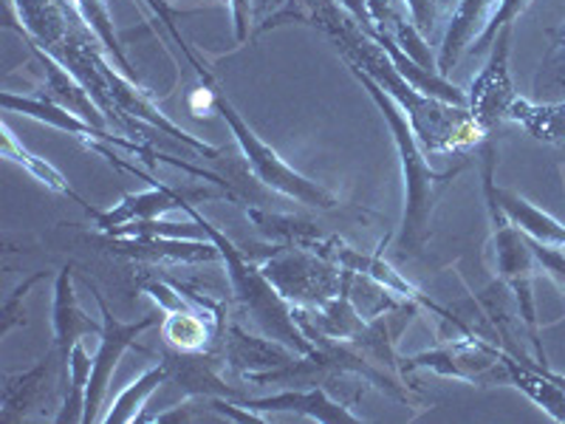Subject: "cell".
I'll use <instances>...</instances> for the list:
<instances>
[{
  "label": "cell",
  "mask_w": 565,
  "mask_h": 424,
  "mask_svg": "<svg viewBox=\"0 0 565 424\" xmlns=\"http://www.w3.org/2000/svg\"><path fill=\"white\" fill-rule=\"evenodd\" d=\"M501 7V0H458L456 12L450 18V26L444 34L441 52H438V74H450L452 65L461 60V54L469 52V45L476 43L478 34L487 29L492 20L494 9Z\"/></svg>",
  "instance_id": "obj_15"
},
{
  "label": "cell",
  "mask_w": 565,
  "mask_h": 424,
  "mask_svg": "<svg viewBox=\"0 0 565 424\" xmlns=\"http://www.w3.org/2000/svg\"><path fill=\"white\" fill-rule=\"evenodd\" d=\"M559 45H565V26H563V43H559Z\"/></svg>",
  "instance_id": "obj_28"
},
{
  "label": "cell",
  "mask_w": 565,
  "mask_h": 424,
  "mask_svg": "<svg viewBox=\"0 0 565 424\" xmlns=\"http://www.w3.org/2000/svg\"><path fill=\"white\" fill-rule=\"evenodd\" d=\"M509 43H512V26L498 32V38L492 40V54H489L487 65L469 85L467 110L481 125L483 134L509 119V108L518 99L512 77H509Z\"/></svg>",
  "instance_id": "obj_9"
},
{
  "label": "cell",
  "mask_w": 565,
  "mask_h": 424,
  "mask_svg": "<svg viewBox=\"0 0 565 424\" xmlns=\"http://www.w3.org/2000/svg\"><path fill=\"white\" fill-rule=\"evenodd\" d=\"M526 7H529V0H501V7L494 9L492 20H489L487 29L478 34L476 43L469 45L467 54H481L483 49H489V45H492V40L498 38V32H501V29H507V26H514L518 14H521Z\"/></svg>",
  "instance_id": "obj_22"
},
{
  "label": "cell",
  "mask_w": 565,
  "mask_h": 424,
  "mask_svg": "<svg viewBox=\"0 0 565 424\" xmlns=\"http://www.w3.org/2000/svg\"><path fill=\"white\" fill-rule=\"evenodd\" d=\"M105 252L119 257H134V261H173V264H210V261H221L218 246L206 241L193 239H161V235H125L116 239L108 235L105 241Z\"/></svg>",
  "instance_id": "obj_11"
},
{
  "label": "cell",
  "mask_w": 565,
  "mask_h": 424,
  "mask_svg": "<svg viewBox=\"0 0 565 424\" xmlns=\"http://www.w3.org/2000/svg\"><path fill=\"white\" fill-rule=\"evenodd\" d=\"M34 54H38V63L45 77V99H52V103L74 110L77 116L97 125V128H105V116L99 114L97 105L90 103V91L83 83H77L74 74H68L52 54L40 52V45H34Z\"/></svg>",
  "instance_id": "obj_16"
},
{
  "label": "cell",
  "mask_w": 565,
  "mask_h": 424,
  "mask_svg": "<svg viewBox=\"0 0 565 424\" xmlns=\"http://www.w3.org/2000/svg\"><path fill=\"white\" fill-rule=\"evenodd\" d=\"M532 241V239H529ZM532 250L534 257H537V264L554 277L565 289V246H548V244H540V241H532Z\"/></svg>",
  "instance_id": "obj_23"
},
{
  "label": "cell",
  "mask_w": 565,
  "mask_h": 424,
  "mask_svg": "<svg viewBox=\"0 0 565 424\" xmlns=\"http://www.w3.org/2000/svg\"><path fill=\"white\" fill-rule=\"evenodd\" d=\"M43 277H45V272H34V275L29 277V280L20 283L18 289H14L12 295H9V300L3 303V335H9V331H12V328L18 326V322H20V315H18L20 303L26 300L29 289H34V286H38V283L43 280Z\"/></svg>",
  "instance_id": "obj_24"
},
{
  "label": "cell",
  "mask_w": 565,
  "mask_h": 424,
  "mask_svg": "<svg viewBox=\"0 0 565 424\" xmlns=\"http://www.w3.org/2000/svg\"><path fill=\"white\" fill-rule=\"evenodd\" d=\"M215 108H218V114L224 116V123L230 125L232 136L238 139L241 150H244L246 161H249L252 173L257 176V181H260V184L271 187V190L282 193L286 199L300 201V204L322 206V210H334V206L340 204L334 195L328 193L326 187L317 184V181H311V179H306L302 173H297V170L289 168V165H286V161H282L280 156H277L275 150L266 145V141L257 139L255 130H252L249 125L241 119V114L235 110V105H232L230 99L221 94V91H215Z\"/></svg>",
  "instance_id": "obj_4"
},
{
  "label": "cell",
  "mask_w": 565,
  "mask_h": 424,
  "mask_svg": "<svg viewBox=\"0 0 565 424\" xmlns=\"http://www.w3.org/2000/svg\"><path fill=\"white\" fill-rule=\"evenodd\" d=\"M494 212V255H498V272H501L503 283H509L518 297V306H521L523 322L532 331V340L537 346V357L543 360V348L537 342V311H534V297H532V277L534 266H537V257H534L532 241H529L526 232H521L512 221L503 215L498 206H492Z\"/></svg>",
  "instance_id": "obj_8"
},
{
  "label": "cell",
  "mask_w": 565,
  "mask_h": 424,
  "mask_svg": "<svg viewBox=\"0 0 565 424\" xmlns=\"http://www.w3.org/2000/svg\"><path fill=\"white\" fill-rule=\"evenodd\" d=\"M232 9V23H235V38L244 43L249 38V23H252V0H230Z\"/></svg>",
  "instance_id": "obj_26"
},
{
  "label": "cell",
  "mask_w": 565,
  "mask_h": 424,
  "mask_svg": "<svg viewBox=\"0 0 565 424\" xmlns=\"http://www.w3.org/2000/svg\"><path fill=\"white\" fill-rule=\"evenodd\" d=\"M57 365L65 368L63 360H54V353H45V360L23 373H3V422H23L38 411L43 402L57 391Z\"/></svg>",
  "instance_id": "obj_12"
},
{
  "label": "cell",
  "mask_w": 565,
  "mask_h": 424,
  "mask_svg": "<svg viewBox=\"0 0 565 424\" xmlns=\"http://www.w3.org/2000/svg\"><path fill=\"white\" fill-rule=\"evenodd\" d=\"M159 385H168V365L159 362V365L148 368L141 373L139 380L130 382L116 402L110 405L108 413H103L105 424H134L141 418V411L148 407V399L159 391Z\"/></svg>",
  "instance_id": "obj_17"
},
{
  "label": "cell",
  "mask_w": 565,
  "mask_h": 424,
  "mask_svg": "<svg viewBox=\"0 0 565 424\" xmlns=\"http://www.w3.org/2000/svg\"><path fill=\"white\" fill-rule=\"evenodd\" d=\"M345 45L348 52L356 54L353 63L360 65L367 77L376 80L391 94L398 108L407 110V123H411L413 134L430 153H450V150L472 148L476 141L487 136L467 108L441 103V99L427 97V94L413 88L398 74L393 60L387 57V52L376 40H371L367 34H345Z\"/></svg>",
  "instance_id": "obj_1"
},
{
  "label": "cell",
  "mask_w": 565,
  "mask_h": 424,
  "mask_svg": "<svg viewBox=\"0 0 565 424\" xmlns=\"http://www.w3.org/2000/svg\"><path fill=\"white\" fill-rule=\"evenodd\" d=\"M74 7H77L83 23H88V26L94 29V34L99 38V43H103L105 49L114 54V60L119 63V68L128 71L130 74V65H128V60H125L122 45H119V38H116V32H114V23H110L108 3H105V0H74Z\"/></svg>",
  "instance_id": "obj_21"
},
{
  "label": "cell",
  "mask_w": 565,
  "mask_h": 424,
  "mask_svg": "<svg viewBox=\"0 0 565 424\" xmlns=\"http://www.w3.org/2000/svg\"><path fill=\"white\" fill-rule=\"evenodd\" d=\"M0 103H3V108L7 110H18V114H26L32 116V119H38V123H45L49 128H57V130H65V134L77 136L79 141H85L90 150H97V153H103L105 159L114 161L116 168L122 170H130V173L141 176L139 170L130 168V165H125L122 159H116L114 150H108L105 145H119V148L130 150V153L141 156L145 161H150L153 165L156 161V153L148 148H141V145H136V141H128L122 139V136H110L108 128H97L94 123H88V119H83V116H77L74 110L63 108V105L52 103V99L45 97H18V94H9V91H3V97H0Z\"/></svg>",
  "instance_id": "obj_6"
},
{
  "label": "cell",
  "mask_w": 565,
  "mask_h": 424,
  "mask_svg": "<svg viewBox=\"0 0 565 424\" xmlns=\"http://www.w3.org/2000/svg\"><path fill=\"white\" fill-rule=\"evenodd\" d=\"M68 391L63 399V411L54 416L60 424H85V399H88L90 371H94V357H88L83 342L74 346L68 353Z\"/></svg>",
  "instance_id": "obj_19"
},
{
  "label": "cell",
  "mask_w": 565,
  "mask_h": 424,
  "mask_svg": "<svg viewBox=\"0 0 565 424\" xmlns=\"http://www.w3.org/2000/svg\"><path fill=\"white\" fill-rule=\"evenodd\" d=\"M260 269L286 300L302 309H322L342 292L340 266L297 246H277Z\"/></svg>",
  "instance_id": "obj_5"
},
{
  "label": "cell",
  "mask_w": 565,
  "mask_h": 424,
  "mask_svg": "<svg viewBox=\"0 0 565 424\" xmlns=\"http://www.w3.org/2000/svg\"><path fill=\"white\" fill-rule=\"evenodd\" d=\"M405 3L411 9L418 32H433V26H436V0H405Z\"/></svg>",
  "instance_id": "obj_25"
},
{
  "label": "cell",
  "mask_w": 565,
  "mask_h": 424,
  "mask_svg": "<svg viewBox=\"0 0 565 424\" xmlns=\"http://www.w3.org/2000/svg\"><path fill=\"white\" fill-rule=\"evenodd\" d=\"M54 348L63 362H68V353L74 351L77 342H83L85 335H103V326L90 320L83 309H79L77 295H74V266H63L54 283ZM68 368V365H65Z\"/></svg>",
  "instance_id": "obj_14"
},
{
  "label": "cell",
  "mask_w": 565,
  "mask_h": 424,
  "mask_svg": "<svg viewBox=\"0 0 565 424\" xmlns=\"http://www.w3.org/2000/svg\"><path fill=\"white\" fill-rule=\"evenodd\" d=\"M88 286L90 292H94V297H97L99 311H103V335H99V351L94 353V371H90L88 399H85V424L99 422V418H103L99 407H103L105 396H108L110 380H114V371L116 365H119V360H122V353L128 351V348H136V337H139L145 328L159 322V317L156 315L141 317L139 322L116 320V317L110 315L105 297L99 295L97 286H94L90 280Z\"/></svg>",
  "instance_id": "obj_7"
},
{
  "label": "cell",
  "mask_w": 565,
  "mask_h": 424,
  "mask_svg": "<svg viewBox=\"0 0 565 424\" xmlns=\"http://www.w3.org/2000/svg\"><path fill=\"white\" fill-rule=\"evenodd\" d=\"M382 7H385V9H387V0H382Z\"/></svg>",
  "instance_id": "obj_29"
},
{
  "label": "cell",
  "mask_w": 565,
  "mask_h": 424,
  "mask_svg": "<svg viewBox=\"0 0 565 424\" xmlns=\"http://www.w3.org/2000/svg\"><path fill=\"white\" fill-rule=\"evenodd\" d=\"M186 212L193 215V221L201 226L206 239L218 246L221 261H224L226 275H230L232 283V295L241 303V309L246 311L252 326L264 337H269V340L289 346L300 357H311L317 351L315 342L302 335L300 326L295 322V315H291L289 300L275 289V283L264 275V269L252 264L249 257L232 244V241H226V235H221L193 204L186 206Z\"/></svg>",
  "instance_id": "obj_3"
},
{
  "label": "cell",
  "mask_w": 565,
  "mask_h": 424,
  "mask_svg": "<svg viewBox=\"0 0 565 424\" xmlns=\"http://www.w3.org/2000/svg\"><path fill=\"white\" fill-rule=\"evenodd\" d=\"M0 130H3V156H7V159L18 161L20 168H26L29 173H32L38 181H43V184L49 187V190H54V193L71 195V199L77 201V204H83L85 210H88V204H85V201L79 199V195L74 193V190H71L68 181L63 179V173H60V170H54L52 165H49V161H45V159H38V156H34V153H29V150L23 148V145H20L18 139H14V134H12V128H9V125H3V128H0Z\"/></svg>",
  "instance_id": "obj_20"
},
{
  "label": "cell",
  "mask_w": 565,
  "mask_h": 424,
  "mask_svg": "<svg viewBox=\"0 0 565 424\" xmlns=\"http://www.w3.org/2000/svg\"><path fill=\"white\" fill-rule=\"evenodd\" d=\"M367 3H371V9H373V18H376V23H380V20L385 18V12H387V9L382 7V0H367Z\"/></svg>",
  "instance_id": "obj_27"
},
{
  "label": "cell",
  "mask_w": 565,
  "mask_h": 424,
  "mask_svg": "<svg viewBox=\"0 0 565 424\" xmlns=\"http://www.w3.org/2000/svg\"><path fill=\"white\" fill-rule=\"evenodd\" d=\"M509 119L526 128L534 139L548 141V145H565V103L534 105L518 97L509 108Z\"/></svg>",
  "instance_id": "obj_18"
},
{
  "label": "cell",
  "mask_w": 565,
  "mask_h": 424,
  "mask_svg": "<svg viewBox=\"0 0 565 424\" xmlns=\"http://www.w3.org/2000/svg\"><path fill=\"white\" fill-rule=\"evenodd\" d=\"M212 195H230V193H212V190H195V193H181V190H170V187H159L153 184L145 193H134L125 195L114 210L99 212L90 210V219L97 221L99 232H114L116 226L134 224V221H150V219H161L164 212L170 210H186V206L193 204L195 199H212Z\"/></svg>",
  "instance_id": "obj_10"
},
{
  "label": "cell",
  "mask_w": 565,
  "mask_h": 424,
  "mask_svg": "<svg viewBox=\"0 0 565 424\" xmlns=\"http://www.w3.org/2000/svg\"><path fill=\"white\" fill-rule=\"evenodd\" d=\"M249 411L264 413L266 418L271 413H295V416H306L315 418L320 424H356L362 422L360 416H353L342 402L328 396L322 388H311V391H282L277 396H266V399H246L241 402Z\"/></svg>",
  "instance_id": "obj_13"
},
{
  "label": "cell",
  "mask_w": 565,
  "mask_h": 424,
  "mask_svg": "<svg viewBox=\"0 0 565 424\" xmlns=\"http://www.w3.org/2000/svg\"><path fill=\"white\" fill-rule=\"evenodd\" d=\"M348 68H351L353 77L360 80V83L371 91L373 103L380 105L385 123L391 125L398 156H402V170H405V219H402V226H398L396 252L402 257L422 255L424 244L430 241L433 206H436L444 187L450 184V181L461 173L463 165H458V168L452 170H444V173L430 170L424 153L418 150V139L416 134H413L411 123H407V116L402 114V108H398L396 103H393L391 94H387L376 80L367 77L365 71L353 63V60H348Z\"/></svg>",
  "instance_id": "obj_2"
}]
</instances>
